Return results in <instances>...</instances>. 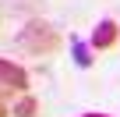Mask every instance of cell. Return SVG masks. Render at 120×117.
I'll use <instances>...</instances> for the list:
<instances>
[{
	"instance_id": "cell-1",
	"label": "cell",
	"mask_w": 120,
	"mask_h": 117,
	"mask_svg": "<svg viewBox=\"0 0 120 117\" xmlns=\"http://www.w3.org/2000/svg\"><path fill=\"white\" fill-rule=\"evenodd\" d=\"M18 50L32 53V57H53L60 46H64V36H60L46 18H28L21 28H18Z\"/></svg>"
},
{
	"instance_id": "cell-2",
	"label": "cell",
	"mask_w": 120,
	"mask_h": 117,
	"mask_svg": "<svg viewBox=\"0 0 120 117\" xmlns=\"http://www.w3.org/2000/svg\"><path fill=\"white\" fill-rule=\"evenodd\" d=\"M88 43H92V50H95V53H99V50H113V46L120 43V25H116L113 18L95 21V28L88 32Z\"/></svg>"
},
{
	"instance_id": "cell-3",
	"label": "cell",
	"mask_w": 120,
	"mask_h": 117,
	"mask_svg": "<svg viewBox=\"0 0 120 117\" xmlns=\"http://www.w3.org/2000/svg\"><path fill=\"white\" fill-rule=\"evenodd\" d=\"M0 85L7 92H28V71L7 57H0Z\"/></svg>"
},
{
	"instance_id": "cell-4",
	"label": "cell",
	"mask_w": 120,
	"mask_h": 117,
	"mask_svg": "<svg viewBox=\"0 0 120 117\" xmlns=\"http://www.w3.org/2000/svg\"><path fill=\"white\" fill-rule=\"evenodd\" d=\"M67 46H71V57H74V64H78V68H92V64H95V50H92V43H88V39L71 36V39H67Z\"/></svg>"
},
{
	"instance_id": "cell-5",
	"label": "cell",
	"mask_w": 120,
	"mask_h": 117,
	"mask_svg": "<svg viewBox=\"0 0 120 117\" xmlns=\"http://www.w3.org/2000/svg\"><path fill=\"white\" fill-rule=\"evenodd\" d=\"M11 117H39V99L32 92H21V99L11 106Z\"/></svg>"
},
{
	"instance_id": "cell-6",
	"label": "cell",
	"mask_w": 120,
	"mask_h": 117,
	"mask_svg": "<svg viewBox=\"0 0 120 117\" xmlns=\"http://www.w3.org/2000/svg\"><path fill=\"white\" fill-rule=\"evenodd\" d=\"M0 117H11V110H7V103L0 99Z\"/></svg>"
},
{
	"instance_id": "cell-7",
	"label": "cell",
	"mask_w": 120,
	"mask_h": 117,
	"mask_svg": "<svg viewBox=\"0 0 120 117\" xmlns=\"http://www.w3.org/2000/svg\"><path fill=\"white\" fill-rule=\"evenodd\" d=\"M81 117H109V113H95V110H92V113H81Z\"/></svg>"
},
{
	"instance_id": "cell-8",
	"label": "cell",
	"mask_w": 120,
	"mask_h": 117,
	"mask_svg": "<svg viewBox=\"0 0 120 117\" xmlns=\"http://www.w3.org/2000/svg\"><path fill=\"white\" fill-rule=\"evenodd\" d=\"M0 92H7V89H4V85H0Z\"/></svg>"
}]
</instances>
